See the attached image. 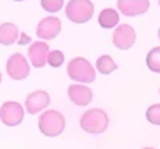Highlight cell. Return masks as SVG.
Wrapping results in <instances>:
<instances>
[{
    "label": "cell",
    "mask_w": 160,
    "mask_h": 149,
    "mask_svg": "<svg viewBox=\"0 0 160 149\" xmlns=\"http://www.w3.org/2000/svg\"><path fill=\"white\" fill-rule=\"evenodd\" d=\"M109 125V116L106 114L102 109H90L83 112V116L80 117V127L83 131L91 133V135H98L102 133Z\"/></svg>",
    "instance_id": "6da1fadb"
},
{
    "label": "cell",
    "mask_w": 160,
    "mask_h": 149,
    "mask_svg": "<svg viewBox=\"0 0 160 149\" xmlns=\"http://www.w3.org/2000/svg\"><path fill=\"white\" fill-rule=\"evenodd\" d=\"M66 127V120L64 116L59 111H45L42 116L38 117V128L45 136H59L64 131Z\"/></svg>",
    "instance_id": "7a4b0ae2"
},
{
    "label": "cell",
    "mask_w": 160,
    "mask_h": 149,
    "mask_svg": "<svg viewBox=\"0 0 160 149\" xmlns=\"http://www.w3.org/2000/svg\"><path fill=\"white\" fill-rule=\"evenodd\" d=\"M68 74L72 80L82 84H91L95 80V67L90 64L88 59L78 56L74 58L68 66Z\"/></svg>",
    "instance_id": "3957f363"
},
{
    "label": "cell",
    "mask_w": 160,
    "mask_h": 149,
    "mask_svg": "<svg viewBox=\"0 0 160 149\" xmlns=\"http://www.w3.org/2000/svg\"><path fill=\"white\" fill-rule=\"evenodd\" d=\"M93 13H95V7L90 0H69L68 7H66V16L77 24L90 21Z\"/></svg>",
    "instance_id": "277c9868"
},
{
    "label": "cell",
    "mask_w": 160,
    "mask_h": 149,
    "mask_svg": "<svg viewBox=\"0 0 160 149\" xmlns=\"http://www.w3.org/2000/svg\"><path fill=\"white\" fill-rule=\"evenodd\" d=\"M0 119L8 127L19 125L24 119V109L22 106L16 101H7L0 107Z\"/></svg>",
    "instance_id": "5b68a950"
},
{
    "label": "cell",
    "mask_w": 160,
    "mask_h": 149,
    "mask_svg": "<svg viewBox=\"0 0 160 149\" xmlns=\"http://www.w3.org/2000/svg\"><path fill=\"white\" fill-rule=\"evenodd\" d=\"M7 72L13 80H22L31 74V67L22 55L13 53L10 56V59L7 61Z\"/></svg>",
    "instance_id": "8992f818"
},
{
    "label": "cell",
    "mask_w": 160,
    "mask_h": 149,
    "mask_svg": "<svg viewBox=\"0 0 160 149\" xmlns=\"http://www.w3.org/2000/svg\"><path fill=\"white\" fill-rule=\"evenodd\" d=\"M112 42L120 50H128L136 42V32H135V29H133L130 24H122V26H118V28L115 29Z\"/></svg>",
    "instance_id": "52a82bcc"
},
{
    "label": "cell",
    "mask_w": 160,
    "mask_h": 149,
    "mask_svg": "<svg viewBox=\"0 0 160 149\" xmlns=\"http://www.w3.org/2000/svg\"><path fill=\"white\" fill-rule=\"evenodd\" d=\"M48 104H50V95L43 90H37L28 95V98H26V111L34 116L43 111Z\"/></svg>",
    "instance_id": "ba28073f"
},
{
    "label": "cell",
    "mask_w": 160,
    "mask_h": 149,
    "mask_svg": "<svg viewBox=\"0 0 160 149\" xmlns=\"http://www.w3.org/2000/svg\"><path fill=\"white\" fill-rule=\"evenodd\" d=\"M61 31V21L55 16L43 18L37 26V35L43 40H53Z\"/></svg>",
    "instance_id": "9c48e42d"
},
{
    "label": "cell",
    "mask_w": 160,
    "mask_h": 149,
    "mask_svg": "<svg viewBox=\"0 0 160 149\" xmlns=\"http://www.w3.org/2000/svg\"><path fill=\"white\" fill-rule=\"evenodd\" d=\"M149 0H117V8L125 16H138L149 10Z\"/></svg>",
    "instance_id": "30bf717a"
},
{
    "label": "cell",
    "mask_w": 160,
    "mask_h": 149,
    "mask_svg": "<svg viewBox=\"0 0 160 149\" xmlns=\"http://www.w3.org/2000/svg\"><path fill=\"white\" fill-rule=\"evenodd\" d=\"M48 53H50V47L45 42H34L29 47V59L32 63L34 67H42L45 66L47 59H48Z\"/></svg>",
    "instance_id": "8fae6325"
},
{
    "label": "cell",
    "mask_w": 160,
    "mask_h": 149,
    "mask_svg": "<svg viewBox=\"0 0 160 149\" xmlns=\"http://www.w3.org/2000/svg\"><path fill=\"white\" fill-rule=\"evenodd\" d=\"M68 95L71 101L77 106H87L93 100V93L87 85H71L68 88Z\"/></svg>",
    "instance_id": "7c38bea8"
},
{
    "label": "cell",
    "mask_w": 160,
    "mask_h": 149,
    "mask_svg": "<svg viewBox=\"0 0 160 149\" xmlns=\"http://www.w3.org/2000/svg\"><path fill=\"white\" fill-rule=\"evenodd\" d=\"M18 28L13 23H3L0 24V44L2 45H13L18 40Z\"/></svg>",
    "instance_id": "4fadbf2b"
},
{
    "label": "cell",
    "mask_w": 160,
    "mask_h": 149,
    "mask_svg": "<svg viewBox=\"0 0 160 149\" xmlns=\"http://www.w3.org/2000/svg\"><path fill=\"white\" fill-rule=\"evenodd\" d=\"M98 21H99L101 28L111 29V28H114V26L118 24V13H117L114 8H106V10H102V11L99 13Z\"/></svg>",
    "instance_id": "5bb4252c"
},
{
    "label": "cell",
    "mask_w": 160,
    "mask_h": 149,
    "mask_svg": "<svg viewBox=\"0 0 160 149\" xmlns=\"http://www.w3.org/2000/svg\"><path fill=\"white\" fill-rule=\"evenodd\" d=\"M96 69L104 74V75H108V74H112L115 69H117V64L115 61L109 56V55H102L98 61H96Z\"/></svg>",
    "instance_id": "9a60e30c"
},
{
    "label": "cell",
    "mask_w": 160,
    "mask_h": 149,
    "mask_svg": "<svg viewBox=\"0 0 160 149\" xmlns=\"http://www.w3.org/2000/svg\"><path fill=\"white\" fill-rule=\"evenodd\" d=\"M146 63H148V67L152 72H158L160 74V47H155V48H152L148 53Z\"/></svg>",
    "instance_id": "2e32d148"
},
{
    "label": "cell",
    "mask_w": 160,
    "mask_h": 149,
    "mask_svg": "<svg viewBox=\"0 0 160 149\" xmlns=\"http://www.w3.org/2000/svg\"><path fill=\"white\" fill-rule=\"evenodd\" d=\"M146 117L151 124L160 125V104H152L148 111H146Z\"/></svg>",
    "instance_id": "e0dca14e"
},
{
    "label": "cell",
    "mask_w": 160,
    "mask_h": 149,
    "mask_svg": "<svg viewBox=\"0 0 160 149\" xmlns=\"http://www.w3.org/2000/svg\"><path fill=\"white\" fill-rule=\"evenodd\" d=\"M40 3H42L43 10H47L50 13H56L62 8L64 0H40Z\"/></svg>",
    "instance_id": "ac0fdd59"
},
{
    "label": "cell",
    "mask_w": 160,
    "mask_h": 149,
    "mask_svg": "<svg viewBox=\"0 0 160 149\" xmlns=\"http://www.w3.org/2000/svg\"><path fill=\"white\" fill-rule=\"evenodd\" d=\"M47 63H48L51 67H59V66L64 63V55H62V51H59V50L50 51V53H48Z\"/></svg>",
    "instance_id": "d6986e66"
},
{
    "label": "cell",
    "mask_w": 160,
    "mask_h": 149,
    "mask_svg": "<svg viewBox=\"0 0 160 149\" xmlns=\"http://www.w3.org/2000/svg\"><path fill=\"white\" fill-rule=\"evenodd\" d=\"M28 40H29V39H28V35H22V40H21V44H24V42H28Z\"/></svg>",
    "instance_id": "ffe728a7"
},
{
    "label": "cell",
    "mask_w": 160,
    "mask_h": 149,
    "mask_svg": "<svg viewBox=\"0 0 160 149\" xmlns=\"http://www.w3.org/2000/svg\"><path fill=\"white\" fill-rule=\"evenodd\" d=\"M0 82H2V72H0Z\"/></svg>",
    "instance_id": "44dd1931"
},
{
    "label": "cell",
    "mask_w": 160,
    "mask_h": 149,
    "mask_svg": "<svg viewBox=\"0 0 160 149\" xmlns=\"http://www.w3.org/2000/svg\"><path fill=\"white\" fill-rule=\"evenodd\" d=\"M15 2H22V0H15Z\"/></svg>",
    "instance_id": "7402d4cb"
},
{
    "label": "cell",
    "mask_w": 160,
    "mask_h": 149,
    "mask_svg": "<svg viewBox=\"0 0 160 149\" xmlns=\"http://www.w3.org/2000/svg\"><path fill=\"white\" fill-rule=\"evenodd\" d=\"M158 39H160V29H158Z\"/></svg>",
    "instance_id": "603a6c76"
},
{
    "label": "cell",
    "mask_w": 160,
    "mask_h": 149,
    "mask_svg": "<svg viewBox=\"0 0 160 149\" xmlns=\"http://www.w3.org/2000/svg\"><path fill=\"white\" fill-rule=\"evenodd\" d=\"M144 149H152V147H144Z\"/></svg>",
    "instance_id": "cb8c5ba5"
},
{
    "label": "cell",
    "mask_w": 160,
    "mask_h": 149,
    "mask_svg": "<svg viewBox=\"0 0 160 149\" xmlns=\"http://www.w3.org/2000/svg\"><path fill=\"white\" fill-rule=\"evenodd\" d=\"M158 3H160V0H158Z\"/></svg>",
    "instance_id": "d4e9b609"
}]
</instances>
